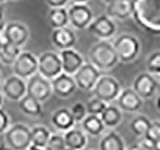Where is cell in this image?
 <instances>
[{
	"label": "cell",
	"instance_id": "obj_43",
	"mask_svg": "<svg viewBox=\"0 0 160 150\" xmlns=\"http://www.w3.org/2000/svg\"><path fill=\"white\" fill-rule=\"evenodd\" d=\"M156 104H157V109L160 111V95H159V97H158L157 102H156Z\"/></svg>",
	"mask_w": 160,
	"mask_h": 150
},
{
	"label": "cell",
	"instance_id": "obj_23",
	"mask_svg": "<svg viewBox=\"0 0 160 150\" xmlns=\"http://www.w3.org/2000/svg\"><path fill=\"white\" fill-rule=\"evenodd\" d=\"M126 143L120 134L117 132H109L101 138L99 150H126Z\"/></svg>",
	"mask_w": 160,
	"mask_h": 150
},
{
	"label": "cell",
	"instance_id": "obj_33",
	"mask_svg": "<svg viewBox=\"0 0 160 150\" xmlns=\"http://www.w3.org/2000/svg\"><path fill=\"white\" fill-rule=\"evenodd\" d=\"M147 71L152 75L160 74V51L150 54L147 59Z\"/></svg>",
	"mask_w": 160,
	"mask_h": 150
},
{
	"label": "cell",
	"instance_id": "obj_21",
	"mask_svg": "<svg viewBox=\"0 0 160 150\" xmlns=\"http://www.w3.org/2000/svg\"><path fill=\"white\" fill-rule=\"evenodd\" d=\"M66 148L73 150H83L88 145V137L85 132L81 129L72 128L63 134Z\"/></svg>",
	"mask_w": 160,
	"mask_h": 150
},
{
	"label": "cell",
	"instance_id": "obj_35",
	"mask_svg": "<svg viewBox=\"0 0 160 150\" xmlns=\"http://www.w3.org/2000/svg\"><path fill=\"white\" fill-rule=\"evenodd\" d=\"M10 127V119L2 108H0V134L5 133V131Z\"/></svg>",
	"mask_w": 160,
	"mask_h": 150
},
{
	"label": "cell",
	"instance_id": "obj_24",
	"mask_svg": "<svg viewBox=\"0 0 160 150\" xmlns=\"http://www.w3.org/2000/svg\"><path fill=\"white\" fill-rule=\"evenodd\" d=\"M48 24L51 25L53 29L55 28H61V27L68 26V12H67L66 7H61V8H49L47 13Z\"/></svg>",
	"mask_w": 160,
	"mask_h": 150
},
{
	"label": "cell",
	"instance_id": "obj_38",
	"mask_svg": "<svg viewBox=\"0 0 160 150\" xmlns=\"http://www.w3.org/2000/svg\"><path fill=\"white\" fill-rule=\"evenodd\" d=\"M3 16H5V11H3V7H2V5H0V32H2L3 26H5V24L2 22Z\"/></svg>",
	"mask_w": 160,
	"mask_h": 150
},
{
	"label": "cell",
	"instance_id": "obj_14",
	"mask_svg": "<svg viewBox=\"0 0 160 150\" xmlns=\"http://www.w3.org/2000/svg\"><path fill=\"white\" fill-rule=\"evenodd\" d=\"M1 93L7 99L18 102L27 93L26 80L19 78V76H17L15 74L11 75V76L6 78L5 82H3Z\"/></svg>",
	"mask_w": 160,
	"mask_h": 150
},
{
	"label": "cell",
	"instance_id": "obj_34",
	"mask_svg": "<svg viewBox=\"0 0 160 150\" xmlns=\"http://www.w3.org/2000/svg\"><path fill=\"white\" fill-rule=\"evenodd\" d=\"M71 114H72L73 119L75 122H82V120L88 115V111H86V107L83 104L82 102H76L75 104H73L69 109Z\"/></svg>",
	"mask_w": 160,
	"mask_h": 150
},
{
	"label": "cell",
	"instance_id": "obj_15",
	"mask_svg": "<svg viewBox=\"0 0 160 150\" xmlns=\"http://www.w3.org/2000/svg\"><path fill=\"white\" fill-rule=\"evenodd\" d=\"M51 40L52 44L56 48L63 51L67 48H74L78 37H76V32L73 27L65 26L53 29L51 34Z\"/></svg>",
	"mask_w": 160,
	"mask_h": 150
},
{
	"label": "cell",
	"instance_id": "obj_4",
	"mask_svg": "<svg viewBox=\"0 0 160 150\" xmlns=\"http://www.w3.org/2000/svg\"><path fill=\"white\" fill-rule=\"evenodd\" d=\"M6 143L11 150H27L32 145L30 128L24 123H16L5 131Z\"/></svg>",
	"mask_w": 160,
	"mask_h": 150
},
{
	"label": "cell",
	"instance_id": "obj_46",
	"mask_svg": "<svg viewBox=\"0 0 160 150\" xmlns=\"http://www.w3.org/2000/svg\"><path fill=\"white\" fill-rule=\"evenodd\" d=\"M6 1H8V0H0V5H3Z\"/></svg>",
	"mask_w": 160,
	"mask_h": 150
},
{
	"label": "cell",
	"instance_id": "obj_20",
	"mask_svg": "<svg viewBox=\"0 0 160 150\" xmlns=\"http://www.w3.org/2000/svg\"><path fill=\"white\" fill-rule=\"evenodd\" d=\"M51 122L54 128L62 132H65L69 129L74 128L75 123H76L71 114L69 109H66V108H61V109L54 111L52 114Z\"/></svg>",
	"mask_w": 160,
	"mask_h": 150
},
{
	"label": "cell",
	"instance_id": "obj_30",
	"mask_svg": "<svg viewBox=\"0 0 160 150\" xmlns=\"http://www.w3.org/2000/svg\"><path fill=\"white\" fill-rule=\"evenodd\" d=\"M143 139H146L151 145L158 146L160 141V122L159 121H153L151 122L148 128L147 132L144 133Z\"/></svg>",
	"mask_w": 160,
	"mask_h": 150
},
{
	"label": "cell",
	"instance_id": "obj_25",
	"mask_svg": "<svg viewBox=\"0 0 160 150\" xmlns=\"http://www.w3.org/2000/svg\"><path fill=\"white\" fill-rule=\"evenodd\" d=\"M101 120L108 128H115L121 123L122 121V111L120 110L119 107L114 105H107L104 111L100 115Z\"/></svg>",
	"mask_w": 160,
	"mask_h": 150
},
{
	"label": "cell",
	"instance_id": "obj_17",
	"mask_svg": "<svg viewBox=\"0 0 160 150\" xmlns=\"http://www.w3.org/2000/svg\"><path fill=\"white\" fill-rule=\"evenodd\" d=\"M142 101L143 100L134 92L132 88L121 90L119 97L117 98L118 107L120 108V110L130 113L140 110L142 107Z\"/></svg>",
	"mask_w": 160,
	"mask_h": 150
},
{
	"label": "cell",
	"instance_id": "obj_3",
	"mask_svg": "<svg viewBox=\"0 0 160 150\" xmlns=\"http://www.w3.org/2000/svg\"><path fill=\"white\" fill-rule=\"evenodd\" d=\"M113 47L115 49L119 61L122 63H131L138 58L141 44L139 39L132 34L123 32L113 40Z\"/></svg>",
	"mask_w": 160,
	"mask_h": 150
},
{
	"label": "cell",
	"instance_id": "obj_44",
	"mask_svg": "<svg viewBox=\"0 0 160 150\" xmlns=\"http://www.w3.org/2000/svg\"><path fill=\"white\" fill-rule=\"evenodd\" d=\"M113 1H115V0H102V2H104L105 5H110V3H112Z\"/></svg>",
	"mask_w": 160,
	"mask_h": 150
},
{
	"label": "cell",
	"instance_id": "obj_32",
	"mask_svg": "<svg viewBox=\"0 0 160 150\" xmlns=\"http://www.w3.org/2000/svg\"><path fill=\"white\" fill-rule=\"evenodd\" d=\"M45 150H65L66 149V145H65V140L63 134L58 133H53L51 134V137L48 139L47 143H46Z\"/></svg>",
	"mask_w": 160,
	"mask_h": 150
},
{
	"label": "cell",
	"instance_id": "obj_36",
	"mask_svg": "<svg viewBox=\"0 0 160 150\" xmlns=\"http://www.w3.org/2000/svg\"><path fill=\"white\" fill-rule=\"evenodd\" d=\"M153 145H151L150 142H148L146 139L142 138L141 141L136 142L133 145H131L130 147H128L126 150H151Z\"/></svg>",
	"mask_w": 160,
	"mask_h": 150
},
{
	"label": "cell",
	"instance_id": "obj_41",
	"mask_svg": "<svg viewBox=\"0 0 160 150\" xmlns=\"http://www.w3.org/2000/svg\"><path fill=\"white\" fill-rule=\"evenodd\" d=\"M3 104V94L0 92V108H2Z\"/></svg>",
	"mask_w": 160,
	"mask_h": 150
},
{
	"label": "cell",
	"instance_id": "obj_10",
	"mask_svg": "<svg viewBox=\"0 0 160 150\" xmlns=\"http://www.w3.org/2000/svg\"><path fill=\"white\" fill-rule=\"evenodd\" d=\"M86 29L100 39L109 40L117 34V24L114 19L109 17L107 13H104V15L94 17Z\"/></svg>",
	"mask_w": 160,
	"mask_h": 150
},
{
	"label": "cell",
	"instance_id": "obj_9",
	"mask_svg": "<svg viewBox=\"0 0 160 150\" xmlns=\"http://www.w3.org/2000/svg\"><path fill=\"white\" fill-rule=\"evenodd\" d=\"M11 66L13 74L24 80H28L38 72V58L32 52H20Z\"/></svg>",
	"mask_w": 160,
	"mask_h": 150
},
{
	"label": "cell",
	"instance_id": "obj_27",
	"mask_svg": "<svg viewBox=\"0 0 160 150\" xmlns=\"http://www.w3.org/2000/svg\"><path fill=\"white\" fill-rule=\"evenodd\" d=\"M20 52L22 47L3 40L0 46V62L5 65H12Z\"/></svg>",
	"mask_w": 160,
	"mask_h": 150
},
{
	"label": "cell",
	"instance_id": "obj_42",
	"mask_svg": "<svg viewBox=\"0 0 160 150\" xmlns=\"http://www.w3.org/2000/svg\"><path fill=\"white\" fill-rule=\"evenodd\" d=\"M0 150H11L8 146H5V145H1L0 146Z\"/></svg>",
	"mask_w": 160,
	"mask_h": 150
},
{
	"label": "cell",
	"instance_id": "obj_26",
	"mask_svg": "<svg viewBox=\"0 0 160 150\" xmlns=\"http://www.w3.org/2000/svg\"><path fill=\"white\" fill-rule=\"evenodd\" d=\"M18 102L22 112L24 114L28 115V117H38V115H40L42 112H43L42 103L39 101H37L35 98L28 95V94H26Z\"/></svg>",
	"mask_w": 160,
	"mask_h": 150
},
{
	"label": "cell",
	"instance_id": "obj_7",
	"mask_svg": "<svg viewBox=\"0 0 160 150\" xmlns=\"http://www.w3.org/2000/svg\"><path fill=\"white\" fill-rule=\"evenodd\" d=\"M38 58V72L42 76L47 80H53L57 75L63 72L62 70V61L59 54L55 52H44L37 57Z\"/></svg>",
	"mask_w": 160,
	"mask_h": 150
},
{
	"label": "cell",
	"instance_id": "obj_50",
	"mask_svg": "<svg viewBox=\"0 0 160 150\" xmlns=\"http://www.w3.org/2000/svg\"><path fill=\"white\" fill-rule=\"evenodd\" d=\"M12 1H18V0H12Z\"/></svg>",
	"mask_w": 160,
	"mask_h": 150
},
{
	"label": "cell",
	"instance_id": "obj_39",
	"mask_svg": "<svg viewBox=\"0 0 160 150\" xmlns=\"http://www.w3.org/2000/svg\"><path fill=\"white\" fill-rule=\"evenodd\" d=\"M27 150H45L44 148H39V147H36V146L34 145H30L29 147H28V149Z\"/></svg>",
	"mask_w": 160,
	"mask_h": 150
},
{
	"label": "cell",
	"instance_id": "obj_22",
	"mask_svg": "<svg viewBox=\"0 0 160 150\" xmlns=\"http://www.w3.org/2000/svg\"><path fill=\"white\" fill-rule=\"evenodd\" d=\"M81 124H82L83 131L90 134V136H93V137L100 136L104 131V128H105L103 121L100 118V115L94 114H88L82 120Z\"/></svg>",
	"mask_w": 160,
	"mask_h": 150
},
{
	"label": "cell",
	"instance_id": "obj_47",
	"mask_svg": "<svg viewBox=\"0 0 160 150\" xmlns=\"http://www.w3.org/2000/svg\"><path fill=\"white\" fill-rule=\"evenodd\" d=\"M65 150H73V149H69V148H66V149H65Z\"/></svg>",
	"mask_w": 160,
	"mask_h": 150
},
{
	"label": "cell",
	"instance_id": "obj_12",
	"mask_svg": "<svg viewBox=\"0 0 160 150\" xmlns=\"http://www.w3.org/2000/svg\"><path fill=\"white\" fill-rule=\"evenodd\" d=\"M101 75V71L92 63H84L73 75V78L76 83V88L83 91H92Z\"/></svg>",
	"mask_w": 160,
	"mask_h": 150
},
{
	"label": "cell",
	"instance_id": "obj_5",
	"mask_svg": "<svg viewBox=\"0 0 160 150\" xmlns=\"http://www.w3.org/2000/svg\"><path fill=\"white\" fill-rule=\"evenodd\" d=\"M93 95L98 99L102 100L105 103L115 101L121 92L120 83L113 76L110 75H101L96 82L95 86L92 90Z\"/></svg>",
	"mask_w": 160,
	"mask_h": 150
},
{
	"label": "cell",
	"instance_id": "obj_29",
	"mask_svg": "<svg viewBox=\"0 0 160 150\" xmlns=\"http://www.w3.org/2000/svg\"><path fill=\"white\" fill-rule=\"evenodd\" d=\"M150 120L144 117V115H138L133 120L131 121L130 123V129L132 133L136 134L137 137H143L144 133L147 132L148 128L150 126Z\"/></svg>",
	"mask_w": 160,
	"mask_h": 150
},
{
	"label": "cell",
	"instance_id": "obj_18",
	"mask_svg": "<svg viewBox=\"0 0 160 150\" xmlns=\"http://www.w3.org/2000/svg\"><path fill=\"white\" fill-rule=\"evenodd\" d=\"M59 56L62 61V70L68 75H74L78 68L85 63L82 55L74 48L63 49L59 53Z\"/></svg>",
	"mask_w": 160,
	"mask_h": 150
},
{
	"label": "cell",
	"instance_id": "obj_2",
	"mask_svg": "<svg viewBox=\"0 0 160 150\" xmlns=\"http://www.w3.org/2000/svg\"><path fill=\"white\" fill-rule=\"evenodd\" d=\"M90 63L94 65L100 71H110L118 65V57L113 44L109 40L100 39L88 51Z\"/></svg>",
	"mask_w": 160,
	"mask_h": 150
},
{
	"label": "cell",
	"instance_id": "obj_40",
	"mask_svg": "<svg viewBox=\"0 0 160 150\" xmlns=\"http://www.w3.org/2000/svg\"><path fill=\"white\" fill-rule=\"evenodd\" d=\"M72 1L75 3H88V0H72Z\"/></svg>",
	"mask_w": 160,
	"mask_h": 150
},
{
	"label": "cell",
	"instance_id": "obj_1",
	"mask_svg": "<svg viewBox=\"0 0 160 150\" xmlns=\"http://www.w3.org/2000/svg\"><path fill=\"white\" fill-rule=\"evenodd\" d=\"M132 18L141 29L160 35V0H133Z\"/></svg>",
	"mask_w": 160,
	"mask_h": 150
},
{
	"label": "cell",
	"instance_id": "obj_8",
	"mask_svg": "<svg viewBox=\"0 0 160 150\" xmlns=\"http://www.w3.org/2000/svg\"><path fill=\"white\" fill-rule=\"evenodd\" d=\"M27 93L30 97L42 102H45L51 98L53 94V88H52L51 81L46 78L42 76L39 73H36L32 76H30L26 82Z\"/></svg>",
	"mask_w": 160,
	"mask_h": 150
},
{
	"label": "cell",
	"instance_id": "obj_13",
	"mask_svg": "<svg viewBox=\"0 0 160 150\" xmlns=\"http://www.w3.org/2000/svg\"><path fill=\"white\" fill-rule=\"evenodd\" d=\"M132 88L142 100L150 99L157 91L158 82L155 75L150 74L149 72L140 73L133 80Z\"/></svg>",
	"mask_w": 160,
	"mask_h": 150
},
{
	"label": "cell",
	"instance_id": "obj_45",
	"mask_svg": "<svg viewBox=\"0 0 160 150\" xmlns=\"http://www.w3.org/2000/svg\"><path fill=\"white\" fill-rule=\"evenodd\" d=\"M151 150H160V147H159V146H153Z\"/></svg>",
	"mask_w": 160,
	"mask_h": 150
},
{
	"label": "cell",
	"instance_id": "obj_31",
	"mask_svg": "<svg viewBox=\"0 0 160 150\" xmlns=\"http://www.w3.org/2000/svg\"><path fill=\"white\" fill-rule=\"evenodd\" d=\"M107 105L108 103H105L104 101L94 97L91 100H88V102L86 103L85 107H86V111H88V114L101 115V113L107 108Z\"/></svg>",
	"mask_w": 160,
	"mask_h": 150
},
{
	"label": "cell",
	"instance_id": "obj_37",
	"mask_svg": "<svg viewBox=\"0 0 160 150\" xmlns=\"http://www.w3.org/2000/svg\"><path fill=\"white\" fill-rule=\"evenodd\" d=\"M44 1L49 8H61V7H66L71 0H44Z\"/></svg>",
	"mask_w": 160,
	"mask_h": 150
},
{
	"label": "cell",
	"instance_id": "obj_51",
	"mask_svg": "<svg viewBox=\"0 0 160 150\" xmlns=\"http://www.w3.org/2000/svg\"><path fill=\"white\" fill-rule=\"evenodd\" d=\"M158 76H159V80H160V74H159V75H158Z\"/></svg>",
	"mask_w": 160,
	"mask_h": 150
},
{
	"label": "cell",
	"instance_id": "obj_19",
	"mask_svg": "<svg viewBox=\"0 0 160 150\" xmlns=\"http://www.w3.org/2000/svg\"><path fill=\"white\" fill-rule=\"evenodd\" d=\"M105 13L114 20L131 18L133 13V0H115L112 3L107 5Z\"/></svg>",
	"mask_w": 160,
	"mask_h": 150
},
{
	"label": "cell",
	"instance_id": "obj_11",
	"mask_svg": "<svg viewBox=\"0 0 160 150\" xmlns=\"http://www.w3.org/2000/svg\"><path fill=\"white\" fill-rule=\"evenodd\" d=\"M3 40L22 47L28 42L30 36L29 28L20 22H10L5 24L3 29L1 32Z\"/></svg>",
	"mask_w": 160,
	"mask_h": 150
},
{
	"label": "cell",
	"instance_id": "obj_6",
	"mask_svg": "<svg viewBox=\"0 0 160 150\" xmlns=\"http://www.w3.org/2000/svg\"><path fill=\"white\" fill-rule=\"evenodd\" d=\"M67 12L71 27L78 30L86 29L94 18L93 11L88 6V3L73 2L67 7Z\"/></svg>",
	"mask_w": 160,
	"mask_h": 150
},
{
	"label": "cell",
	"instance_id": "obj_28",
	"mask_svg": "<svg viewBox=\"0 0 160 150\" xmlns=\"http://www.w3.org/2000/svg\"><path fill=\"white\" fill-rule=\"evenodd\" d=\"M51 132L44 126H34L30 128V139L32 145L39 148H45L48 139L51 137Z\"/></svg>",
	"mask_w": 160,
	"mask_h": 150
},
{
	"label": "cell",
	"instance_id": "obj_16",
	"mask_svg": "<svg viewBox=\"0 0 160 150\" xmlns=\"http://www.w3.org/2000/svg\"><path fill=\"white\" fill-rule=\"evenodd\" d=\"M51 84L53 93H55L59 98L71 97L76 90V83L73 75H68L64 72H62L56 78L51 80Z\"/></svg>",
	"mask_w": 160,
	"mask_h": 150
},
{
	"label": "cell",
	"instance_id": "obj_48",
	"mask_svg": "<svg viewBox=\"0 0 160 150\" xmlns=\"http://www.w3.org/2000/svg\"><path fill=\"white\" fill-rule=\"evenodd\" d=\"M0 81H1V72H0Z\"/></svg>",
	"mask_w": 160,
	"mask_h": 150
},
{
	"label": "cell",
	"instance_id": "obj_49",
	"mask_svg": "<svg viewBox=\"0 0 160 150\" xmlns=\"http://www.w3.org/2000/svg\"><path fill=\"white\" fill-rule=\"evenodd\" d=\"M158 146H159V147H160V141H159V143H158Z\"/></svg>",
	"mask_w": 160,
	"mask_h": 150
}]
</instances>
